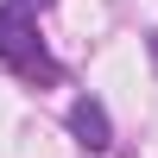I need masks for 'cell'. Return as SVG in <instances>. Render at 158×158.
Instances as JSON below:
<instances>
[{
	"instance_id": "cell-3",
	"label": "cell",
	"mask_w": 158,
	"mask_h": 158,
	"mask_svg": "<svg viewBox=\"0 0 158 158\" xmlns=\"http://www.w3.org/2000/svg\"><path fill=\"white\" fill-rule=\"evenodd\" d=\"M13 6H51V0H13Z\"/></svg>"
},
{
	"instance_id": "cell-2",
	"label": "cell",
	"mask_w": 158,
	"mask_h": 158,
	"mask_svg": "<svg viewBox=\"0 0 158 158\" xmlns=\"http://www.w3.org/2000/svg\"><path fill=\"white\" fill-rule=\"evenodd\" d=\"M70 133L82 139L89 152H108V139H114V133H108V108L82 95V101H76V108H70Z\"/></svg>"
},
{
	"instance_id": "cell-4",
	"label": "cell",
	"mask_w": 158,
	"mask_h": 158,
	"mask_svg": "<svg viewBox=\"0 0 158 158\" xmlns=\"http://www.w3.org/2000/svg\"><path fill=\"white\" fill-rule=\"evenodd\" d=\"M152 57H158V38H152Z\"/></svg>"
},
{
	"instance_id": "cell-1",
	"label": "cell",
	"mask_w": 158,
	"mask_h": 158,
	"mask_svg": "<svg viewBox=\"0 0 158 158\" xmlns=\"http://www.w3.org/2000/svg\"><path fill=\"white\" fill-rule=\"evenodd\" d=\"M0 57H6L19 76L57 82V63H51V57H44V44H38V19H32V6L0 0Z\"/></svg>"
}]
</instances>
